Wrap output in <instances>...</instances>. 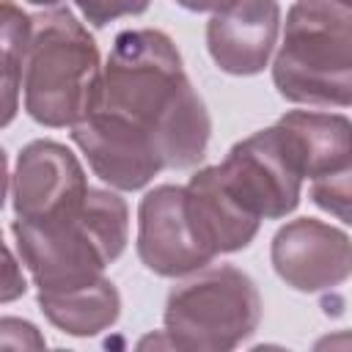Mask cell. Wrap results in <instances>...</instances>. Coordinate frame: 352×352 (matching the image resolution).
Listing matches in <instances>:
<instances>
[{
  "instance_id": "7",
  "label": "cell",
  "mask_w": 352,
  "mask_h": 352,
  "mask_svg": "<svg viewBox=\"0 0 352 352\" xmlns=\"http://www.w3.org/2000/svg\"><path fill=\"white\" fill-rule=\"evenodd\" d=\"M138 256L165 278L204 270L217 253L204 242L187 204V187L160 184L138 206Z\"/></svg>"
},
{
  "instance_id": "6",
  "label": "cell",
  "mask_w": 352,
  "mask_h": 352,
  "mask_svg": "<svg viewBox=\"0 0 352 352\" xmlns=\"http://www.w3.org/2000/svg\"><path fill=\"white\" fill-rule=\"evenodd\" d=\"M220 170L231 190L261 220H278L297 209L302 168L292 151V143L280 124L253 132L231 146Z\"/></svg>"
},
{
  "instance_id": "4",
  "label": "cell",
  "mask_w": 352,
  "mask_h": 352,
  "mask_svg": "<svg viewBox=\"0 0 352 352\" xmlns=\"http://www.w3.org/2000/svg\"><path fill=\"white\" fill-rule=\"evenodd\" d=\"M102 63L94 36L69 8L33 16L25 60V110L44 126H74L91 107Z\"/></svg>"
},
{
  "instance_id": "14",
  "label": "cell",
  "mask_w": 352,
  "mask_h": 352,
  "mask_svg": "<svg viewBox=\"0 0 352 352\" xmlns=\"http://www.w3.org/2000/svg\"><path fill=\"white\" fill-rule=\"evenodd\" d=\"M30 33L33 16H28L14 0H3V124H11L16 113Z\"/></svg>"
},
{
  "instance_id": "9",
  "label": "cell",
  "mask_w": 352,
  "mask_h": 352,
  "mask_svg": "<svg viewBox=\"0 0 352 352\" xmlns=\"http://www.w3.org/2000/svg\"><path fill=\"white\" fill-rule=\"evenodd\" d=\"M272 267L286 286L316 294L352 275V239L316 217L286 223L272 239Z\"/></svg>"
},
{
  "instance_id": "19",
  "label": "cell",
  "mask_w": 352,
  "mask_h": 352,
  "mask_svg": "<svg viewBox=\"0 0 352 352\" xmlns=\"http://www.w3.org/2000/svg\"><path fill=\"white\" fill-rule=\"evenodd\" d=\"M28 3H33V6H55L60 0H28Z\"/></svg>"
},
{
  "instance_id": "5",
  "label": "cell",
  "mask_w": 352,
  "mask_h": 352,
  "mask_svg": "<svg viewBox=\"0 0 352 352\" xmlns=\"http://www.w3.org/2000/svg\"><path fill=\"white\" fill-rule=\"evenodd\" d=\"M261 322L253 278L231 264L179 283L165 302V336L176 349H234Z\"/></svg>"
},
{
  "instance_id": "12",
  "label": "cell",
  "mask_w": 352,
  "mask_h": 352,
  "mask_svg": "<svg viewBox=\"0 0 352 352\" xmlns=\"http://www.w3.org/2000/svg\"><path fill=\"white\" fill-rule=\"evenodd\" d=\"M305 179L341 170L352 160V121L338 113L292 110L278 118Z\"/></svg>"
},
{
  "instance_id": "8",
  "label": "cell",
  "mask_w": 352,
  "mask_h": 352,
  "mask_svg": "<svg viewBox=\"0 0 352 352\" xmlns=\"http://www.w3.org/2000/svg\"><path fill=\"white\" fill-rule=\"evenodd\" d=\"M88 179L77 157L55 140L28 143L11 173V198L19 220H52L88 198Z\"/></svg>"
},
{
  "instance_id": "20",
  "label": "cell",
  "mask_w": 352,
  "mask_h": 352,
  "mask_svg": "<svg viewBox=\"0 0 352 352\" xmlns=\"http://www.w3.org/2000/svg\"><path fill=\"white\" fill-rule=\"evenodd\" d=\"M341 6H346V8H352V0H338Z\"/></svg>"
},
{
  "instance_id": "15",
  "label": "cell",
  "mask_w": 352,
  "mask_h": 352,
  "mask_svg": "<svg viewBox=\"0 0 352 352\" xmlns=\"http://www.w3.org/2000/svg\"><path fill=\"white\" fill-rule=\"evenodd\" d=\"M311 201L319 209H324L333 217H338L346 226H352V160L341 170L314 179Z\"/></svg>"
},
{
  "instance_id": "1",
  "label": "cell",
  "mask_w": 352,
  "mask_h": 352,
  "mask_svg": "<svg viewBox=\"0 0 352 352\" xmlns=\"http://www.w3.org/2000/svg\"><path fill=\"white\" fill-rule=\"evenodd\" d=\"M212 121L184 74L176 44L151 28L116 36L88 113L72 140L94 173L118 190H140L165 168H195Z\"/></svg>"
},
{
  "instance_id": "17",
  "label": "cell",
  "mask_w": 352,
  "mask_h": 352,
  "mask_svg": "<svg viewBox=\"0 0 352 352\" xmlns=\"http://www.w3.org/2000/svg\"><path fill=\"white\" fill-rule=\"evenodd\" d=\"M176 3L182 8H187V11H212V14H217V11L231 8L239 0H176Z\"/></svg>"
},
{
  "instance_id": "18",
  "label": "cell",
  "mask_w": 352,
  "mask_h": 352,
  "mask_svg": "<svg viewBox=\"0 0 352 352\" xmlns=\"http://www.w3.org/2000/svg\"><path fill=\"white\" fill-rule=\"evenodd\" d=\"M14 270H16V264H14V256H11V250H8V283H6L3 300H14L16 294H22V292H25V280H14V278H11V275H14Z\"/></svg>"
},
{
  "instance_id": "3",
  "label": "cell",
  "mask_w": 352,
  "mask_h": 352,
  "mask_svg": "<svg viewBox=\"0 0 352 352\" xmlns=\"http://www.w3.org/2000/svg\"><path fill=\"white\" fill-rule=\"evenodd\" d=\"M283 99L319 107L352 104V8L338 0H300L272 63Z\"/></svg>"
},
{
  "instance_id": "11",
  "label": "cell",
  "mask_w": 352,
  "mask_h": 352,
  "mask_svg": "<svg viewBox=\"0 0 352 352\" xmlns=\"http://www.w3.org/2000/svg\"><path fill=\"white\" fill-rule=\"evenodd\" d=\"M187 204L198 234L214 253H234L253 242L261 217L231 190L220 165H206L187 184Z\"/></svg>"
},
{
  "instance_id": "16",
  "label": "cell",
  "mask_w": 352,
  "mask_h": 352,
  "mask_svg": "<svg viewBox=\"0 0 352 352\" xmlns=\"http://www.w3.org/2000/svg\"><path fill=\"white\" fill-rule=\"evenodd\" d=\"M151 0H77L80 14L85 16L88 25L104 28L107 22L118 16H138L148 8Z\"/></svg>"
},
{
  "instance_id": "13",
  "label": "cell",
  "mask_w": 352,
  "mask_h": 352,
  "mask_svg": "<svg viewBox=\"0 0 352 352\" xmlns=\"http://www.w3.org/2000/svg\"><path fill=\"white\" fill-rule=\"evenodd\" d=\"M38 308L58 330L69 336H96L118 319L121 297L118 289L102 275L82 286L38 292Z\"/></svg>"
},
{
  "instance_id": "2",
  "label": "cell",
  "mask_w": 352,
  "mask_h": 352,
  "mask_svg": "<svg viewBox=\"0 0 352 352\" xmlns=\"http://www.w3.org/2000/svg\"><path fill=\"white\" fill-rule=\"evenodd\" d=\"M11 231L38 292H58L102 278L124 253L129 209L121 195L91 187L77 209L38 223L16 217Z\"/></svg>"
},
{
  "instance_id": "10",
  "label": "cell",
  "mask_w": 352,
  "mask_h": 352,
  "mask_svg": "<svg viewBox=\"0 0 352 352\" xmlns=\"http://www.w3.org/2000/svg\"><path fill=\"white\" fill-rule=\"evenodd\" d=\"M278 0H239L212 14L206 25V47L212 60L236 77L264 72L278 41Z\"/></svg>"
}]
</instances>
